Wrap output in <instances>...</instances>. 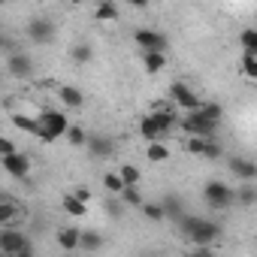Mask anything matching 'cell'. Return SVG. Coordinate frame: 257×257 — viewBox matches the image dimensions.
<instances>
[{"label":"cell","mask_w":257,"mask_h":257,"mask_svg":"<svg viewBox=\"0 0 257 257\" xmlns=\"http://www.w3.org/2000/svg\"><path fill=\"white\" fill-rule=\"evenodd\" d=\"M176 221H179V227H182V236L191 239V242L200 245V248H212V245L221 239V227H218L215 221L194 218V215H185V212H182Z\"/></svg>","instance_id":"1"},{"label":"cell","mask_w":257,"mask_h":257,"mask_svg":"<svg viewBox=\"0 0 257 257\" xmlns=\"http://www.w3.org/2000/svg\"><path fill=\"white\" fill-rule=\"evenodd\" d=\"M140 209H143V215L149 218V221H164V206L161 203H140Z\"/></svg>","instance_id":"27"},{"label":"cell","mask_w":257,"mask_h":257,"mask_svg":"<svg viewBox=\"0 0 257 257\" xmlns=\"http://www.w3.org/2000/svg\"><path fill=\"white\" fill-rule=\"evenodd\" d=\"M13 124L19 127V131H25V134H34V137H37V131H40V124H37L34 118L22 115V112H13Z\"/></svg>","instance_id":"22"},{"label":"cell","mask_w":257,"mask_h":257,"mask_svg":"<svg viewBox=\"0 0 257 257\" xmlns=\"http://www.w3.org/2000/svg\"><path fill=\"white\" fill-rule=\"evenodd\" d=\"M182 131L191 134V137H206V140H212L215 131H218V121L206 118L200 109H191V112L185 115V121H182Z\"/></svg>","instance_id":"4"},{"label":"cell","mask_w":257,"mask_h":257,"mask_svg":"<svg viewBox=\"0 0 257 257\" xmlns=\"http://www.w3.org/2000/svg\"><path fill=\"white\" fill-rule=\"evenodd\" d=\"M242 70H245L248 79L257 76V52H245V55H242Z\"/></svg>","instance_id":"28"},{"label":"cell","mask_w":257,"mask_h":257,"mask_svg":"<svg viewBox=\"0 0 257 257\" xmlns=\"http://www.w3.org/2000/svg\"><path fill=\"white\" fill-rule=\"evenodd\" d=\"M161 206H164V218H173V221H176V218L182 215V209H185L179 197H167V200H161Z\"/></svg>","instance_id":"23"},{"label":"cell","mask_w":257,"mask_h":257,"mask_svg":"<svg viewBox=\"0 0 257 257\" xmlns=\"http://www.w3.org/2000/svg\"><path fill=\"white\" fill-rule=\"evenodd\" d=\"M37 124H40L37 137H40L43 143H52V140L64 137V131L70 127L67 115H64V112H55V109H43V112H40V118H37Z\"/></svg>","instance_id":"3"},{"label":"cell","mask_w":257,"mask_h":257,"mask_svg":"<svg viewBox=\"0 0 257 257\" xmlns=\"http://www.w3.org/2000/svg\"><path fill=\"white\" fill-rule=\"evenodd\" d=\"M0 164H4V170L13 176V179H28V173H31V161H28V155H22V152H10V155H0Z\"/></svg>","instance_id":"7"},{"label":"cell","mask_w":257,"mask_h":257,"mask_svg":"<svg viewBox=\"0 0 257 257\" xmlns=\"http://www.w3.org/2000/svg\"><path fill=\"white\" fill-rule=\"evenodd\" d=\"M121 179H124V185H137L140 182V170L134 167V164H127V167H121V173H118Z\"/></svg>","instance_id":"34"},{"label":"cell","mask_w":257,"mask_h":257,"mask_svg":"<svg viewBox=\"0 0 257 257\" xmlns=\"http://www.w3.org/2000/svg\"><path fill=\"white\" fill-rule=\"evenodd\" d=\"M227 167H230V173H233L236 179H242V182H254V179H257V164L248 161V158H239V155H236V158H230Z\"/></svg>","instance_id":"12"},{"label":"cell","mask_w":257,"mask_h":257,"mask_svg":"<svg viewBox=\"0 0 257 257\" xmlns=\"http://www.w3.org/2000/svg\"><path fill=\"white\" fill-rule=\"evenodd\" d=\"M203 143H206V137H191L188 140V152L191 155H203Z\"/></svg>","instance_id":"35"},{"label":"cell","mask_w":257,"mask_h":257,"mask_svg":"<svg viewBox=\"0 0 257 257\" xmlns=\"http://www.w3.org/2000/svg\"><path fill=\"white\" fill-rule=\"evenodd\" d=\"M58 245H61L64 251H76V248H79V230H76V227H64V230L58 233Z\"/></svg>","instance_id":"19"},{"label":"cell","mask_w":257,"mask_h":257,"mask_svg":"<svg viewBox=\"0 0 257 257\" xmlns=\"http://www.w3.org/2000/svg\"><path fill=\"white\" fill-rule=\"evenodd\" d=\"M140 137H143V140H149V143L164 137V134H161V127H158V121H155V115H146V118L140 121Z\"/></svg>","instance_id":"17"},{"label":"cell","mask_w":257,"mask_h":257,"mask_svg":"<svg viewBox=\"0 0 257 257\" xmlns=\"http://www.w3.org/2000/svg\"><path fill=\"white\" fill-rule=\"evenodd\" d=\"M28 40L37 43V46H49L55 40V22L46 19V16H37L28 22Z\"/></svg>","instance_id":"6"},{"label":"cell","mask_w":257,"mask_h":257,"mask_svg":"<svg viewBox=\"0 0 257 257\" xmlns=\"http://www.w3.org/2000/svg\"><path fill=\"white\" fill-rule=\"evenodd\" d=\"M103 185H106V191H109V194H121L124 179H121L118 173H106V176H103Z\"/></svg>","instance_id":"30"},{"label":"cell","mask_w":257,"mask_h":257,"mask_svg":"<svg viewBox=\"0 0 257 257\" xmlns=\"http://www.w3.org/2000/svg\"><path fill=\"white\" fill-rule=\"evenodd\" d=\"M64 137L73 143V146H85V140H88V134L82 131V127H76V124H70L67 131H64Z\"/></svg>","instance_id":"31"},{"label":"cell","mask_w":257,"mask_h":257,"mask_svg":"<svg viewBox=\"0 0 257 257\" xmlns=\"http://www.w3.org/2000/svg\"><path fill=\"white\" fill-rule=\"evenodd\" d=\"M22 215V206L13 200V197H4L0 200V227H7V224H16Z\"/></svg>","instance_id":"13"},{"label":"cell","mask_w":257,"mask_h":257,"mask_svg":"<svg viewBox=\"0 0 257 257\" xmlns=\"http://www.w3.org/2000/svg\"><path fill=\"white\" fill-rule=\"evenodd\" d=\"M221 155H224V152H221V146L215 143V137L203 143V155H200V158H206V161H218Z\"/></svg>","instance_id":"29"},{"label":"cell","mask_w":257,"mask_h":257,"mask_svg":"<svg viewBox=\"0 0 257 257\" xmlns=\"http://www.w3.org/2000/svg\"><path fill=\"white\" fill-rule=\"evenodd\" d=\"M73 194H76V197H79L82 203H91V191H88V188H76Z\"/></svg>","instance_id":"37"},{"label":"cell","mask_w":257,"mask_h":257,"mask_svg":"<svg viewBox=\"0 0 257 257\" xmlns=\"http://www.w3.org/2000/svg\"><path fill=\"white\" fill-rule=\"evenodd\" d=\"M134 40L143 52H167V37L158 34V31H149V28H137L134 31Z\"/></svg>","instance_id":"8"},{"label":"cell","mask_w":257,"mask_h":257,"mask_svg":"<svg viewBox=\"0 0 257 257\" xmlns=\"http://www.w3.org/2000/svg\"><path fill=\"white\" fill-rule=\"evenodd\" d=\"M70 55H73V61H76V64H88V61L94 58V49H91L88 43H76Z\"/></svg>","instance_id":"25"},{"label":"cell","mask_w":257,"mask_h":257,"mask_svg":"<svg viewBox=\"0 0 257 257\" xmlns=\"http://www.w3.org/2000/svg\"><path fill=\"white\" fill-rule=\"evenodd\" d=\"M254 200H257V194H254V185H242V191L239 194H233V203H239V206H254Z\"/></svg>","instance_id":"26"},{"label":"cell","mask_w":257,"mask_h":257,"mask_svg":"<svg viewBox=\"0 0 257 257\" xmlns=\"http://www.w3.org/2000/svg\"><path fill=\"white\" fill-rule=\"evenodd\" d=\"M85 146H88V152H91L94 158H112V152H115L112 137H103V134H88Z\"/></svg>","instance_id":"11"},{"label":"cell","mask_w":257,"mask_h":257,"mask_svg":"<svg viewBox=\"0 0 257 257\" xmlns=\"http://www.w3.org/2000/svg\"><path fill=\"white\" fill-rule=\"evenodd\" d=\"M79 248L82 251H100L103 248V236L97 230H79Z\"/></svg>","instance_id":"15"},{"label":"cell","mask_w":257,"mask_h":257,"mask_svg":"<svg viewBox=\"0 0 257 257\" xmlns=\"http://www.w3.org/2000/svg\"><path fill=\"white\" fill-rule=\"evenodd\" d=\"M7 70H10L13 79H31L34 76V61L25 52H13L10 61H7Z\"/></svg>","instance_id":"10"},{"label":"cell","mask_w":257,"mask_h":257,"mask_svg":"<svg viewBox=\"0 0 257 257\" xmlns=\"http://www.w3.org/2000/svg\"><path fill=\"white\" fill-rule=\"evenodd\" d=\"M10 152H16V143L10 137H0V155H10Z\"/></svg>","instance_id":"36"},{"label":"cell","mask_w":257,"mask_h":257,"mask_svg":"<svg viewBox=\"0 0 257 257\" xmlns=\"http://www.w3.org/2000/svg\"><path fill=\"white\" fill-rule=\"evenodd\" d=\"M239 40H242V46H245V52H257V31H254V28H245Z\"/></svg>","instance_id":"33"},{"label":"cell","mask_w":257,"mask_h":257,"mask_svg":"<svg viewBox=\"0 0 257 257\" xmlns=\"http://www.w3.org/2000/svg\"><path fill=\"white\" fill-rule=\"evenodd\" d=\"M143 64H146V73H161L167 67V55L164 52H143Z\"/></svg>","instance_id":"16"},{"label":"cell","mask_w":257,"mask_h":257,"mask_svg":"<svg viewBox=\"0 0 257 257\" xmlns=\"http://www.w3.org/2000/svg\"><path fill=\"white\" fill-rule=\"evenodd\" d=\"M61 203H64V212H67V215H73V218H82V215L88 212V203H82L76 194H64V200H61Z\"/></svg>","instance_id":"18"},{"label":"cell","mask_w":257,"mask_h":257,"mask_svg":"<svg viewBox=\"0 0 257 257\" xmlns=\"http://www.w3.org/2000/svg\"><path fill=\"white\" fill-rule=\"evenodd\" d=\"M121 200H124L127 206H137V209H140L143 194H140V188H137V185H124V188H121Z\"/></svg>","instance_id":"24"},{"label":"cell","mask_w":257,"mask_h":257,"mask_svg":"<svg viewBox=\"0 0 257 257\" xmlns=\"http://www.w3.org/2000/svg\"><path fill=\"white\" fill-rule=\"evenodd\" d=\"M4 46H7V40H4V37H0V49H4Z\"/></svg>","instance_id":"41"},{"label":"cell","mask_w":257,"mask_h":257,"mask_svg":"<svg viewBox=\"0 0 257 257\" xmlns=\"http://www.w3.org/2000/svg\"><path fill=\"white\" fill-rule=\"evenodd\" d=\"M94 19L97 22H115L118 19V7L112 4V0H103V4L97 7V13H94Z\"/></svg>","instance_id":"21"},{"label":"cell","mask_w":257,"mask_h":257,"mask_svg":"<svg viewBox=\"0 0 257 257\" xmlns=\"http://www.w3.org/2000/svg\"><path fill=\"white\" fill-rule=\"evenodd\" d=\"M170 97H173V103H176L179 109H185V112H191V109L200 106V97H197L185 82H173V85H170Z\"/></svg>","instance_id":"9"},{"label":"cell","mask_w":257,"mask_h":257,"mask_svg":"<svg viewBox=\"0 0 257 257\" xmlns=\"http://www.w3.org/2000/svg\"><path fill=\"white\" fill-rule=\"evenodd\" d=\"M106 209H109V215H115V218H118V215H121V206H118V203H112V200H109V203H106Z\"/></svg>","instance_id":"38"},{"label":"cell","mask_w":257,"mask_h":257,"mask_svg":"<svg viewBox=\"0 0 257 257\" xmlns=\"http://www.w3.org/2000/svg\"><path fill=\"white\" fill-rule=\"evenodd\" d=\"M70 4H73V7H79V4H85V0H70Z\"/></svg>","instance_id":"40"},{"label":"cell","mask_w":257,"mask_h":257,"mask_svg":"<svg viewBox=\"0 0 257 257\" xmlns=\"http://www.w3.org/2000/svg\"><path fill=\"white\" fill-rule=\"evenodd\" d=\"M0 254L31 257V254H34V245L28 242V236H25L16 224H7V227H0Z\"/></svg>","instance_id":"2"},{"label":"cell","mask_w":257,"mask_h":257,"mask_svg":"<svg viewBox=\"0 0 257 257\" xmlns=\"http://www.w3.org/2000/svg\"><path fill=\"white\" fill-rule=\"evenodd\" d=\"M146 158H149V161H155V164H161V161H167V158H170V149H167L161 140H152V143H149V149H146Z\"/></svg>","instance_id":"20"},{"label":"cell","mask_w":257,"mask_h":257,"mask_svg":"<svg viewBox=\"0 0 257 257\" xmlns=\"http://www.w3.org/2000/svg\"><path fill=\"white\" fill-rule=\"evenodd\" d=\"M233 188L230 185H224V182H218V179H212V182H206V188H203V197H206V203L212 206V209H227V206H233Z\"/></svg>","instance_id":"5"},{"label":"cell","mask_w":257,"mask_h":257,"mask_svg":"<svg viewBox=\"0 0 257 257\" xmlns=\"http://www.w3.org/2000/svg\"><path fill=\"white\" fill-rule=\"evenodd\" d=\"M127 4L137 7V10H146V7H149V0H127Z\"/></svg>","instance_id":"39"},{"label":"cell","mask_w":257,"mask_h":257,"mask_svg":"<svg viewBox=\"0 0 257 257\" xmlns=\"http://www.w3.org/2000/svg\"><path fill=\"white\" fill-rule=\"evenodd\" d=\"M0 4H4V0H0Z\"/></svg>","instance_id":"42"},{"label":"cell","mask_w":257,"mask_h":257,"mask_svg":"<svg viewBox=\"0 0 257 257\" xmlns=\"http://www.w3.org/2000/svg\"><path fill=\"white\" fill-rule=\"evenodd\" d=\"M206 118H212V121H221V115H224V109H221V103H200L197 106Z\"/></svg>","instance_id":"32"},{"label":"cell","mask_w":257,"mask_h":257,"mask_svg":"<svg viewBox=\"0 0 257 257\" xmlns=\"http://www.w3.org/2000/svg\"><path fill=\"white\" fill-rule=\"evenodd\" d=\"M58 97H61V103H64V106H70V109H79V106L85 103L82 91H79V88H73V85H61V88H58Z\"/></svg>","instance_id":"14"}]
</instances>
